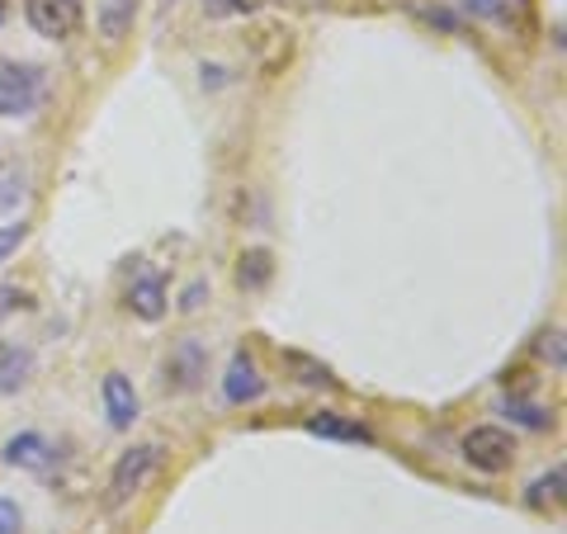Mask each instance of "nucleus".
I'll return each instance as SVG.
<instances>
[{
    "label": "nucleus",
    "instance_id": "1",
    "mask_svg": "<svg viewBox=\"0 0 567 534\" xmlns=\"http://www.w3.org/2000/svg\"><path fill=\"white\" fill-rule=\"evenodd\" d=\"M162 459H166L162 444H133L128 454H118V464H114V473H110V506L133 502V496L156 477Z\"/></svg>",
    "mask_w": 567,
    "mask_h": 534
},
{
    "label": "nucleus",
    "instance_id": "2",
    "mask_svg": "<svg viewBox=\"0 0 567 534\" xmlns=\"http://www.w3.org/2000/svg\"><path fill=\"white\" fill-rule=\"evenodd\" d=\"M458 450L477 473H506L516 464V435L502 431V425H473Z\"/></svg>",
    "mask_w": 567,
    "mask_h": 534
},
{
    "label": "nucleus",
    "instance_id": "3",
    "mask_svg": "<svg viewBox=\"0 0 567 534\" xmlns=\"http://www.w3.org/2000/svg\"><path fill=\"white\" fill-rule=\"evenodd\" d=\"M43 66H0V119H24L43 100Z\"/></svg>",
    "mask_w": 567,
    "mask_h": 534
},
{
    "label": "nucleus",
    "instance_id": "4",
    "mask_svg": "<svg viewBox=\"0 0 567 534\" xmlns=\"http://www.w3.org/2000/svg\"><path fill=\"white\" fill-rule=\"evenodd\" d=\"M24 20L39 39L62 43L85 24V10H81V0H24Z\"/></svg>",
    "mask_w": 567,
    "mask_h": 534
},
{
    "label": "nucleus",
    "instance_id": "5",
    "mask_svg": "<svg viewBox=\"0 0 567 534\" xmlns=\"http://www.w3.org/2000/svg\"><path fill=\"white\" fill-rule=\"evenodd\" d=\"M265 393V379H260V364L251 350H237L233 360H227V373H223V398L233 407H246Z\"/></svg>",
    "mask_w": 567,
    "mask_h": 534
},
{
    "label": "nucleus",
    "instance_id": "6",
    "mask_svg": "<svg viewBox=\"0 0 567 534\" xmlns=\"http://www.w3.org/2000/svg\"><path fill=\"white\" fill-rule=\"evenodd\" d=\"M204 346L194 341V336H185L181 346H171V355H166V364H162V373H166V388L171 393H189L194 383L204 379Z\"/></svg>",
    "mask_w": 567,
    "mask_h": 534
},
{
    "label": "nucleus",
    "instance_id": "7",
    "mask_svg": "<svg viewBox=\"0 0 567 534\" xmlns=\"http://www.w3.org/2000/svg\"><path fill=\"white\" fill-rule=\"evenodd\" d=\"M100 398H104V417H110L114 431H128V425L137 421V388L128 373H104V383H100Z\"/></svg>",
    "mask_w": 567,
    "mask_h": 534
},
{
    "label": "nucleus",
    "instance_id": "8",
    "mask_svg": "<svg viewBox=\"0 0 567 534\" xmlns=\"http://www.w3.org/2000/svg\"><path fill=\"white\" fill-rule=\"evenodd\" d=\"M6 464L24 469V473H48L52 464H58V444H52L48 435H39V431H24V435H14L6 444Z\"/></svg>",
    "mask_w": 567,
    "mask_h": 534
},
{
    "label": "nucleus",
    "instance_id": "9",
    "mask_svg": "<svg viewBox=\"0 0 567 534\" xmlns=\"http://www.w3.org/2000/svg\"><path fill=\"white\" fill-rule=\"evenodd\" d=\"M128 312L142 322H162L166 317V279L162 275H142L128 289Z\"/></svg>",
    "mask_w": 567,
    "mask_h": 534
},
{
    "label": "nucleus",
    "instance_id": "10",
    "mask_svg": "<svg viewBox=\"0 0 567 534\" xmlns=\"http://www.w3.org/2000/svg\"><path fill=\"white\" fill-rule=\"evenodd\" d=\"M464 10L477 14V20H487V24H506V29H516L529 20V10H535V0H464Z\"/></svg>",
    "mask_w": 567,
    "mask_h": 534
},
{
    "label": "nucleus",
    "instance_id": "11",
    "mask_svg": "<svg viewBox=\"0 0 567 534\" xmlns=\"http://www.w3.org/2000/svg\"><path fill=\"white\" fill-rule=\"evenodd\" d=\"M284 369H289L303 388H327V393L341 388V379H336V373L322 360H312V355H303V350H284Z\"/></svg>",
    "mask_w": 567,
    "mask_h": 534
},
{
    "label": "nucleus",
    "instance_id": "12",
    "mask_svg": "<svg viewBox=\"0 0 567 534\" xmlns=\"http://www.w3.org/2000/svg\"><path fill=\"white\" fill-rule=\"evenodd\" d=\"M100 33L110 43H123L133 33V24H137V0H100Z\"/></svg>",
    "mask_w": 567,
    "mask_h": 534
},
{
    "label": "nucleus",
    "instance_id": "13",
    "mask_svg": "<svg viewBox=\"0 0 567 534\" xmlns=\"http://www.w3.org/2000/svg\"><path fill=\"white\" fill-rule=\"evenodd\" d=\"M270 279H275V256L265 251V246H251V251H241V260H237V289L260 294Z\"/></svg>",
    "mask_w": 567,
    "mask_h": 534
},
{
    "label": "nucleus",
    "instance_id": "14",
    "mask_svg": "<svg viewBox=\"0 0 567 534\" xmlns=\"http://www.w3.org/2000/svg\"><path fill=\"white\" fill-rule=\"evenodd\" d=\"M29 379H33V350H24V346L0 350V398L20 393Z\"/></svg>",
    "mask_w": 567,
    "mask_h": 534
},
{
    "label": "nucleus",
    "instance_id": "15",
    "mask_svg": "<svg viewBox=\"0 0 567 534\" xmlns=\"http://www.w3.org/2000/svg\"><path fill=\"white\" fill-rule=\"evenodd\" d=\"M308 431H312V435H327V440H354V444H369V431H364V425H350V421L331 417V412L308 417Z\"/></svg>",
    "mask_w": 567,
    "mask_h": 534
},
{
    "label": "nucleus",
    "instance_id": "16",
    "mask_svg": "<svg viewBox=\"0 0 567 534\" xmlns=\"http://www.w3.org/2000/svg\"><path fill=\"white\" fill-rule=\"evenodd\" d=\"M529 506H535V511L563 506V464H554L548 473H539L535 483H529Z\"/></svg>",
    "mask_w": 567,
    "mask_h": 534
},
{
    "label": "nucleus",
    "instance_id": "17",
    "mask_svg": "<svg viewBox=\"0 0 567 534\" xmlns=\"http://www.w3.org/2000/svg\"><path fill=\"white\" fill-rule=\"evenodd\" d=\"M265 0H204V14L208 20H246V14H256Z\"/></svg>",
    "mask_w": 567,
    "mask_h": 534
},
{
    "label": "nucleus",
    "instance_id": "18",
    "mask_svg": "<svg viewBox=\"0 0 567 534\" xmlns=\"http://www.w3.org/2000/svg\"><path fill=\"white\" fill-rule=\"evenodd\" d=\"M29 308H33V294H29V289L0 284V317H10V312H29Z\"/></svg>",
    "mask_w": 567,
    "mask_h": 534
},
{
    "label": "nucleus",
    "instance_id": "19",
    "mask_svg": "<svg viewBox=\"0 0 567 534\" xmlns=\"http://www.w3.org/2000/svg\"><path fill=\"white\" fill-rule=\"evenodd\" d=\"M24 237H29V223H10V227H0V265H6L14 251H20Z\"/></svg>",
    "mask_w": 567,
    "mask_h": 534
},
{
    "label": "nucleus",
    "instance_id": "20",
    "mask_svg": "<svg viewBox=\"0 0 567 534\" xmlns=\"http://www.w3.org/2000/svg\"><path fill=\"white\" fill-rule=\"evenodd\" d=\"M0 534H24V511L10 496H0Z\"/></svg>",
    "mask_w": 567,
    "mask_h": 534
},
{
    "label": "nucleus",
    "instance_id": "21",
    "mask_svg": "<svg viewBox=\"0 0 567 534\" xmlns=\"http://www.w3.org/2000/svg\"><path fill=\"white\" fill-rule=\"evenodd\" d=\"M535 350H539V355H544V360L554 364V369H563V331H544Z\"/></svg>",
    "mask_w": 567,
    "mask_h": 534
},
{
    "label": "nucleus",
    "instance_id": "22",
    "mask_svg": "<svg viewBox=\"0 0 567 534\" xmlns=\"http://www.w3.org/2000/svg\"><path fill=\"white\" fill-rule=\"evenodd\" d=\"M204 298H208V284H204V279H194L189 289H185V298H181V308L194 312V308H204Z\"/></svg>",
    "mask_w": 567,
    "mask_h": 534
}]
</instances>
